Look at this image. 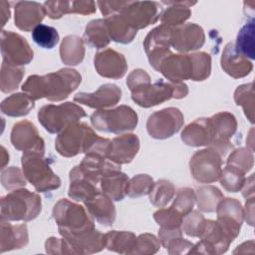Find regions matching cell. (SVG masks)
<instances>
[{
    "label": "cell",
    "mask_w": 255,
    "mask_h": 255,
    "mask_svg": "<svg viewBox=\"0 0 255 255\" xmlns=\"http://www.w3.org/2000/svg\"><path fill=\"white\" fill-rule=\"evenodd\" d=\"M81 75L73 69L64 68L44 76L33 75L22 85V90L34 101L45 98L52 102L67 99L81 84Z\"/></svg>",
    "instance_id": "cell-1"
},
{
    "label": "cell",
    "mask_w": 255,
    "mask_h": 255,
    "mask_svg": "<svg viewBox=\"0 0 255 255\" xmlns=\"http://www.w3.org/2000/svg\"><path fill=\"white\" fill-rule=\"evenodd\" d=\"M23 174L39 192H46L60 187L61 179L54 173L44 152L26 151L22 155Z\"/></svg>",
    "instance_id": "cell-2"
},
{
    "label": "cell",
    "mask_w": 255,
    "mask_h": 255,
    "mask_svg": "<svg viewBox=\"0 0 255 255\" xmlns=\"http://www.w3.org/2000/svg\"><path fill=\"white\" fill-rule=\"evenodd\" d=\"M41 212V197L27 189L14 190L1 200V218L30 221Z\"/></svg>",
    "instance_id": "cell-3"
},
{
    "label": "cell",
    "mask_w": 255,
    "mask_h": 255,
    "mask_svg": "<svg viewBox=\"0 0 255 255\" xmlns=\"http://www.w3.org/2000/svg\"><path fill=\"white\" fill-rule=\"evenodd\" d=\"M187 94L188 89L185 84L159 80L154 84L149 83L131 91V99L138 106L149 108L172 98L182 99L186 97Z\"/></svg>",
    "instance_id": "cell-4"
},
{
    "label": "cell",
    "mask_w": 255,
    "mask_h": 255,
    "mask_svg": "<svg viewBox=\"0 0 255 255\" xmlns=\"http://www.w3.org/2000/svg\"><path fill=\"white\" fill-rule=\"evenodd\" d=\"M97 136L89 126L76 122L59 133L55 140V147L65 157L75 156L81 152H87Z\"/></svg>",
    "instance_id": "cell-5"
},
{
    "label": "cell",
    "mask_w": 255,
    "mask_h": 255,
    "mask_svg": "<svg viewBox=\"0 0 255 255\" xmlns=\"http://www.w3.org/2000/svg\"><path fill=\"white\" fill-rule=\"evenodd\" d=\"M91 123L100 131L121 133L135 128L137 115L130 107L120 106L114 110H98L91 116Z\"/></svg>",
    "instance_id": "cell-6"
},
{
    "label": "cell",
    "mask_w": 255,
    "mask_h": 255,
    "mask_svg": "<svg viewBox=\"0 0 255 255\" xmlns=\"http://www.w3.org/2000/svg\"><path fill=\"white\" fill-rule=\"evenodd\" d=\"M86 117L85 111L73 103L43 106L38 113L41 125L51 133L61 132L69 125Z\"/></svg>",
    "instance_id": "cell-7"
},
{
    "label": "cell",
    "mask_w": 255,
    "mask_h": 255,
    "mask_svg": "<svg viewBox=\"0 0 255 255\" xmlns=\"http://www.w3.org/2000/svg\"><path fill=\"white\" fill-rule=\"evenodd\" d=\"M53 217L59 230L72 233L83 232L95 228L94 220L85 208L66 198L59 200L53 209Z\"/></svg>",
    "instance_id": "cell-8"
},
{
    "label": "cell",
    "mask_w": 255,
    "mask_h": 255,
    "mask_svg": "<svg viewBox=\"0 0 255 255\" xmlns=\"http://www.w3.org/2000/svg\"><path fill=\"white\" fill-rule=\"evenodd\" d=\"M222 157L212 148L196 151L189 161L193 178L201 183H211L219 179Z\"/></svg>",
    "instance_id": "cell-9"
},
{
    "label": "cell",
    "mask_w": 255,
    "mask_h": 255,
    "mask_svg": "<svg viewBox=\"0 0 255 255\" xmlns=\"http://www.w3.org/2000/svg\"><path fill=\"white\" fill-rule=\"evenodd\" d=\"M183 126V115L176 108H166L149 116L146 123L148 134L156 139L171 137Z\"/></svg>",
    "instance_id": "cell-10"
},
{
    "label": "cell",
    "mask_w": 255,
    "mask_h": 255,
    "mask_svg": "<svg viewBox=\"0 0 255 255\" xmlns=\"http://www.w3.org/2000/svg\"><path fill=\"white\" fill-rule=\"evenodd\" d=\"M1 52L3 62L10 66L21 67L33 59V51L26 39L12 31H2Z\"/></svg>",
    "instance_id": "cell-11"
},
{
    "label": "cell",
    "mask_w": 255,
    "mask_h": 255,
    "mask_svg": "<svg viewBox=\"0 0 255 255\" xmlns=\"http://www.w3.org/2000/svg\"><path fill=\"white\" fill-rule=\"evenodd\" d=\"M163 9L157 2L129 1L128 6L120 13L125 20L136 31L155 23Z\"/></svg>",
    "instance_id": "cell-12"
},
{
    "label": "cell",
    "mask_w": 255,
    "mask_h": 255,
    "mask_svg": "<svg viewBox=\"0 0 255 255\" xmlns=\"http://www.w3.org/2000/svg\"><path fill=\"white\" fill-rule=\"evenodd\" d=\"M210 121L214 132V139L210 144V148L214 149L221 157H224L233 148L229 138L237 129L236 119L228 112H221L211 117Z\"/></svg>",
    "instance_id": "cell-13"
},
{
    "label": "cell",
    "mask_w": 255,
    "mask_h": 255,
    "mask_svg": "<svg viewBox=\"0 0 255 255\" xmlns=\"http://www.w3.org/2000/svg\"><path fill=\"white\" fill-rule=\"evenodd\" d=\"M217 222L225 234L233 241L240 232L244 219V209L235 198H222L216 207Z\"/></svg>",
    "instance_id": "cell-14"
},
{
    "label": "cell",
    "mask_w": 255,
    "mask_h": 255,
    "mask_svg": "<svg viewBox=\"0 0 255 255\" xmlns=\"http://www.w3.org/2000/svg\"><path fill=\"white\" fill-rule=\"evenodd\" d=\"M173 29L166 25H160L151 30L144 39L143 47L150 65L157 70L160 62L170 53L171 36Z\"/></svg>",
    "instance_id": "cell-15"
},
{
    "label": "cell",
    "mask_w": 255,
    "mask_h": 255,
    "mask_svg": "<svg viewBox=\"0 0 255 255\" xmlns=\"http://www.w3.org/2000/svg\"><path fill=\"white\" fill-rule=\"evenodd\" d=\"M11 142L18 150L45 151V144L39 136L36 127L29 121H21L14 125L11 132Z\"/></svg>",
    "instance_id": "cell-16"
},
{
    "label": "cell",
    "mask_w": 255,
    "mask_h": 255,
    "mask_svg": "<svg viewBox=\"0 0 255 255\" xmlns=\"http://www.w3.org/2000/svg\"><path fill=\"white\" fill-rule=\"evenodd\" d=\"M122 98L121 89L115 84L102 85L94 93H79L74 101L93 109L103 110L117 105Z\"/></svg>",
    "instance_id": "cell-17"
},
{
    "label": "cell",
    "mask_w": 255,
    "mask_h": 255,
    "mask_svg": "<svg viewBox=\"0 0 255 255\" xmlns=\"http://www.w3.org/2000/svg\"><path fill=\"white\" fill-rule=\"evenodd\" d=\"M59 232L72 245L78 254L96 253L106 247L105 234L95 228L78 233L64 230H59Z\"/></svg>",
    "instance_id": "cell-18"
},
{
    "label": "cell",
    "mask_w": 255,
    "mask_h": 255,
    "mask_svg": "<svg viewBox=\"0 0 255 255\" xmlns=\"http://www.w3.org/2000/svg\"><path fill=\"white\" fill-rule=\"evenodd\" d=\"M94 63L98 74L105 78L120 79L125 76L128 70L124 55L113 49L98 52L95 56Z\"/></svg>",
    "instance_id": "cell-19"
},
{
    "label": "cell",
    "mask_w": 255,
    "mask_h": 255,
    "mask_svg": "<svg viewBox=\"0 0 255 255\" xmlns=\"http://www.w3.org/2000/svg\"><path fill=\"white\" fill-rule=\"evenodd\" d=\"M204 41L203 29L194 23L178 26L172 31L171 46L179 52L197 50L203 46Z\"/></svg>",
    "instance_id": "cell-20"
},
{
    "label": "cell",
    "mask_w": 255,
    "mask_h": 255,
    "mask_svg": "<svg viewBox=\"0 0 255 255\" xmlns=\"http://www.w3.org/2000/svg\"><path fill=\"white\" fill-rule=\"evenodd\" d=\"M173 83L191 79L192 62L190 55H173L169 53L158 65L157 70Z\"/></svg>",
    "instance_id": "cell-21"
},
{
    "label": "cell",
    "mask_w": 255,
    "mask_h": 255,
    "mask_svg": "<svg viewBox=\"0 0 255 255\" xmlns=\"http://www.w3.org/2000/svg\"><path fill=\"white\" fill-rule=\"evenodd\" d=\"M139 149V139L135 134H122L111 141L107 157L118 163L124 164L130 162Z\"/></svg>",
    "instance_id": "cell-22"
},
{
    "label": "cell",
    "mask_w": 255,
    "mask_h": 255,
    "mask_svg": "<svg viewBox=\"0 0 255 255\" xmlns=\"http://www.w3.org/2000/svg\"><path fill=\"white\" fill-rule=\"evenodd\" d=\"M181 139L187 145L194 147L210 145L214 139L210 118H201L190 123L182 130Z\"/></svg>",
    "instance_id": "cell-23"
},
{
    "label": "cell",
    "mask_w": 255,
    "mask_h": 255,
    "mask_svg": "<svg viewBox=\"0 0 255 255\" xmlns=\"http://www.w3.org/2000/svg\"><path fill=\"white\" fill-rule=\"evenodd\" d=\"M46 15L44 5L37 2H18L15 6V25L23 31H33Z\"/></svg>",
    "instance_id": "cell-24"
},
{
    "label": "cell",
    "mask_w": 255,
    "mask_h": 255,
    "mask_svg": "<svg viewBox=\"0 0 255 255\" xmlns=\"http://www.w3.org/2000/svg\"><path fill=\"white\" fill-rule=\"evenodd\" d=\"M221 67L232 78H243L250 74L253 65L248 58L242 56L235 50L233 42L228 43L221 57Z\"/></svg>",
    "instance_id": "cell-25"
},
{
    "label": "cell",
    "mask_w": 255,
    "mask_h": 255,
    "mask_svg": "<svg viewBox=\"0 0 255 255\" xmlns=\"http://www.w3.org/2000/svg\"><path fill=\"white\" fill-rule=\"evenodd\" d=\"M90 215L106 226L112 225L116 219V208L112 199L104 193H98L84 202Z\"/></svg>",
    "instance_id": "cell-26"
},
{
    "label": "cell",
    "mask_w": 255,
    "mask_h": 255,
    "mask_svg": "<svg viewBox=\"0 0 255 255\" xmlns=\"http://www.w3.org/2000/svg\"><path fill=\"white\" fill-rule=\"evenodd\" d=\"M28 243V230L26 224L12 225L1 218V252L18 249Z\"/></svg>",
    "instance_id": "cell-27"
},
{
    "label": "cell",
    "mask_w": 255,
    "mask_h": 255,
    "mask_svg": "<svg viewBox=\"0 0 255 255\" xmlns=\"http://www.w3.org/2000/svg\"><path fill=\"white\" fill-rule=\"evenodd\" d=\"M100 182L103 193L109 196L112 200H122L127 194L128 177L125 173L121 172V170L106 173L101 178Z\"/></svg>",
    "instance_id": "cell-28"
},
{
    "label": "cell",
    "mask_w": 255,
    "mask_h": 255,
    "mask_svg": "<svg viewBox=\"0 0 255 255\" xmlns=\"http://www.w3.org/2000/svg\"><path fill=\"white\" fill-rule=\"evenodd\" d=\"M110 39L122 43H130L136 35V30L133 29L121 14H114L105 19Z\"/></svg>",
    "instance_id": "cell-29"
},
{
    "label": "cell",
    "mask_w": 255,
    "mask_h": 255,
    "mask_svg": "<svg viewBox=\"0 0 255 255\" xmlns=\"http://www.w3.org/2000/svg\"><path fill=\"white\" fill-rule=\"evenodd\" d=\"M70 181L69 196L74 200L86 202L101 192L97 183L82 176L75 170V168L70 171Z\"/></svg>",
    "instance_id": "cell-30"
},
{
    "label": "cell",
    "mask_w": 255,
    "mask_h": 255,
    "mask_svg": "<svg viewBox=\"0 0 255 255\" xmlns=\"http://www.w3.org/2000/svg\"><path fill=\"white\" fill-rule=\"evenodd\" d=\"M60 56L64 64L75 66L80 64L85 56L84 41L76 35L65 37L60 46Z\"/></svg>",
    "instance_id": "cell-31"
},
{
    "label": "cell",
    "mask_w": 255,
    "mask_h": 255,
    "mask_svg": "<svg viewBox=\"0 0 255 255\" xmlns=\"http://www.w3.org/2000/svg\"><path fill=\"white\" fill-rule=\"evenodd\" d=\"M106 247L121 254H132L136 245V237L128 231H110L105 234Z\"/></svg>",
    "instance_id": "cell-32"
},
{
    "label": "cell",
    "mask_w": 255,
    "mask_h": 255,
    "mask_svg": "<svg viewBox=\"0 0 255 255\" xmlns=\"http://www.w3.org/2000/svg\"><path fill=\"white\" fill-rule=\"evenodd\" d=\"M35 107L34 100L27 94H13L1 104V111L9 117L26 116Z\"/></svg>",
    "instance_id": "cell-33"
},
{
    "label": "cell",
    "mask_w": 255,
    "mask_h": 255,
    "mask_svg": "<svg viewBox=\"0 0 255 255\" xmlns=\"http://www.w3.org/2000/svg\"><path fill=\"white\" fill-rule=\"evenodd\" d=\"M163 4L170 5L161 15V23L166 26H179L182 25L191 15L189 9L196 2H163Z\"/></svg>",
    "instance_id": "cell-34"
},
{
    "label": "cell",
    "mask_w": 255,
    "mask_h": 255,
    "mask_svg": "<svg viewBox=\"0 0 255 255\" xmlns=\"http://www.w3.org/2000/svg\"><path fill=\"white\" fill-rule=\"evenodd\" d=\"M110 41L111 39L105 20H93L87 25L84 33V42L87 45H89L90 47L101 49L108 46Z\"/></svg>",
    "instance_id": "cell-35"
},
{
    "label": "cell",
    "mask_w": 255,
    "mask_h": 255,
    "mask_svg": "<svg viewBox=\"0 0 255 255\" xmlns=\"http://www.w3.org/2000/svg\"><path fill=\"white\" fill-rule=\"evenodd\" d=\"M222 198L223 194L221 191L211 185L199 187L195 194L197 206L203 212H214Z\"/></svg>",
    "instance_id": "cell-36"
},
{
    "label": "cell",
    "mask_w": 255,
    "mask_h": 255,
    "mask_svg": "<svg viewBox=\"0 0 255 255\" xmlns=\"http://www.w3.org/2000/svg\"><path fill=\"white\" fill-rule=\"evenodd\" d=\"M254 21L247 23L238 33L237 40L234 43L235 50L248 59H254L255 43H254Z\"/></svg>",
    "instance_id": "cell-37"
},
{
    "label": "cell",
    "mask_w": 255,
    "mask_h": 255,
    "mask_svg": "<svg viewBox=\"0 0 255 255\" xmlns=\"http://www.w3.org/2000/svg\"><path fill=\"white\" fill-rule=\"evenodd\" d=\"M219 180L221 185L227 191L237 192L242 189L245 183V172L232 164H226L221 170Z\"/></svg>",
    "instance_id": "cell-38"
},
{
    "label": "cell",
    "mask_w": 255,
    "mask_h": 255,
    "mask_svg": "<svg viewBox=\"0 0 255 255\" xmlns=\"http://www.w3.org/2000/svg\"><path fill=\"white\" fill-rule=\"evenodd\" d=\"M234 100L237 106H241L245 116L251 124L254 123V90L253 83L239 86L234 93Z\"/></svg>",
    "instance_id": "cell-39"
},
{
    "label": "cell",
    "mask_w": 255,
    "mask_h": 255,
    "mask_svg": "<svg viewBox=\"0 0 255 255\" xmlns=\"http://www.w3.org/2000/svg\"><path fill=\"white\" fill-rule=\"evenodd\" d=\"M148 194L149 200L153 205L157 207H163L174 196L175 188L170 181L160 179L153 183Z\"/></svg>",
    "instance_id": "cell-40"
},
{
    "label": "cell",
    "mask_w": 255,
    "mask_h": 255,
    "mask_svg": "<svg viewBox=\"0 0 255 255\" xmlns=\"http://www.w3.org/2000/svg\"><path fill=\"white\" fill-rule=\"evenodd\" d=\"M25 71L21 67L10 66L2 63L1 69V90L3 93H9L18 88Z\"/></svg>",
    "instance_id": "cell-41"
},
{
    "label": "cell",
    "mask_w": 255,
    "mask_h": 255,
    "mask_svg": "<svg viewBox=\"0 0 255 255\" xmlns=\"http://www.w3.org/2000/svg\"><path fill=\"white\" fill-rule=\"evenodd\" d=\"M32 39L44 49H53L59 42V34L56 28L40 24L32 31Z\"/></svg>",
    "instance_id": "cell-42"
},
{
    "label": "cell",
    "mask_w": 255,
    "mask_h": 255,
    "mask_svg": "<svg viewBox=\"0 0 255 255\" xmlns=\"http://www.w3.org/2000/svg\"><path fill=\"white\" fill-rule=\"evenodd\" d=\"M192 62V76L193 81H203L207 79L211 72V58L204 52L190 54Z\"/></svg>",
    "instance_id": "cell-43"
},
{
    "label": "cell",
    "mask_w": 255,
    "mask_h": 255,
    "mask_svg": "<svg viewBox=\"0 0 255 255\" xmlns=\"http://www.w3.org/2000/svg\"><path fill=\"white\" fill-rule=\"evenodd\" d=\"M152 178L147 174H137L128 182L127 194L130 197H139L148 194L153 185Z\"/></svg>",
    "instance_id": "cell-44"
},
{
    "label": "cell",
    "mask_w": 255,
    "mask_h": 255,
    "mask_svg": "<svg viewBox=\"0 0 255 255\" xmlns=\"http://www.w3.org/2000/svg\"><path fill=\"white\" fill-rule=\"evenodd\" d=\"M153 218L161 226V228L174 229L180 227L183 216L176 209L170 206L167 209L161 208L154 212Z\"/></svg>",
    "instance_id": "cell-45"
},
{
    "label": "cell",
    "mask_w": 255,
    "mask_h": 255,
    "mask_svg": "<svg viewBox=\"0 0 255 255\" xmlns=\"http://www.w3.org/2000/svg\"><path fill=\"white\" fill-rule=\"evenodd\" d=\"M227 164H232L241 170H243L245 173L251 170L254 164V156L253 151L249 150L248 148L240 147L238 149H235L228 157Z\"/></svg>",
    "instance_id": "cell-46"
},
{
    "label": "cell",
    "mask_w": 255,
    "mask_h": 255,
    "mask_svg": "<svg viewBox=\"0 0 255 255\" xmlns=\"http://www.w3.org/2000/svg\"><path fill=\"white\" fill-rule=\"evenodd\" d=\"M183 217L181 224L185 234L191 237H199L205 224L203 215L198 211H190Z\"/></svg>",
    "instance_id": "cell-47"
},
{
    "label": "cell",
    "mask_w": 255,
    "mask_h": 255,
    "mask_svg": "<svg viewBox=\"0 0 255 255\" xmlns=\"http://www.w3.org/2000/svg\"><path fill=\"white\" fill-rule=\"evenodd\" d=\"M194 201H195L194 190L189 187H184L177 192L171 207L176 209L182 216H185L190 211H192Z\"/></svg>",
    "instance_id": "cell-48"
},
{
    "label": "cell",
    "mask_w": 255,
    "mask_h": 255,
    "mask_svg": "<svg viewBox=\"0 0 255 255\" xmlns=\"http://www.w3.org/2000/svg\"><path fill=\"white\" fill-rule=\"evenodd\" d=\"M160 246V241L152 234L144 233L136 238V245L132 254H153Z\"/></svg>",
    "instance_id": "cell-49"
},
{
    "label": "cell",
    "mask_w": 255,
    "mask_h": 255,
    "mask_svg": "<svg viewBox=\"0 0 255 255\" xmlns=\"http://www.w3.org/2000/svg\"><path fill=\"white\" fill-rule=\"evenodd\" d=\"M25 175L21 173V170L18 167L12 166L2 171V185L6 189H14L23 187L26 184Z\"/></svg>",
    "instance_id": "cell-50"
},
{
    "label": "cell",
    "mask_w": 255,
    "mask_h": 255,
    "mask_svg": "<svg viewBox=\"0 0 255 255\" xmlns=\"http://www.w3.org/2000/svg\"><path fill=\"white\" fill-rule=\"evenodd\" d=\"M46 251L50 254H78L72 245L64 238L50 237L45 243Z\"/></svg>",
    "instance_id": "cell-51"
},
{
    "label": "cell",
    "mask_w": 255,
    "mask_h": 255,
    "mask_svg": "<svg viewBox=\"0 0 255 255\" xmlns=\"http://www.w3.org/2000/svg\"><path fill=\"white\" fill-rule=\"evenodd\" d=\"M71 1H46L44 9L46 15L52 19H59L63 15L70 13Z\"/></svg>",
    "instance_id": "cell-52"
},
{
    "label": "cell",
    "mask_w": 255,
    "mask_h": 255,
    "mask_svg": "<svg viewBox=\"0 0 255 255\" xmlns=\"http://www.w3.org/2000/svg\"><path fill=\"white\" fill-rule=\"evenodd\" d=\"M149 83H150V78H149L148 74L144 70H141V69L133 70L128 75V80H127V85L129 88L130 92L135 89H138L146 84H149Z\"/></svg>",
    "instance_id": "cell-53"
},
{
    "label": "cell",
    "mask_w": 255,
    "mask_h": 255,
    "mask_svg": "<svg viewBox=\"0 0 255 255\" xmlns=\"http://www.w3.org/2000/svg\"><path fill=\"white\" fill-rule=\"evenodd\" d=\"M128 2L123 1H98L97 4L99 5L101 12L104 16H111L114 14H120L128 4Z\"/></svg>",
    "instance_id": "cell-54"
},
{
    "label": "cell",
    "mask_w": 255,
    "mask_h": 255,
    "mask_svg": "<svg viewBox=\"0 0 255 255\" xmlns=\"http://www.w3.org/2000/svg\"><path fill=\"white\" fill-rule=\"evenodd\" d=\"M192 247H193V244L191 242L179 236L170 240L165 245L164 248L168 251L169 254H181V253H188Z\"/></svg>",
    "instance_id": "cell-55"
},
{
    "label": "cell",
    "mask_w": 255,
    "mask_h": 255,
    "mask_svg": "<svg viewBox=\"0 0 255 255\" xmlns=\"http://www.w3.org/2000/svg\"><path fill=\"white\" fill-rule=\"evenodd\" d=\"M244 216L247 223L250 226H253L254 223V196L247 198L244 210Z\"/></svg>",
    "instance_id": "cell-56"
},
{
    "label": "cell",
    "mask_w": 255,
    "mask_h": 255,
    "mask_svg": "<svg viewBox=\"0 0 255 255\" xmlns=\"http://www.w3.org/2000/svg\"><path fill=\"white\" fill-rule=\"evenodd\" d=\"M242 189H243L242 195L246 199L253 196V194H254V174H251L249 178H246Z\"/></svg>",
    "instance_id": "cell-57"
}]
</instances>
